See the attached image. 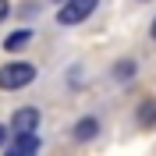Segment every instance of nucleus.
<instances>
[{
    "label": "nucleus",
    "instance_id": "1",
    "mask_svg": "<svg viewBox=\"0 0 156 156\" xmlns=\"http://www.w3.org/2000/svg\"><path fill=\"white\" fill-rule=\"evenodd\" d=\"M36 78V68L32 64H25V60H11V64H4L0 68V89H25Z\"/></svg>",
    "mask_w": 156,
    "mask_h": 156
},
{
    "label": "nucleus",
    "instance_id": "2",
    "mask_svg": "<svg viewBox=\"0 0 156 156\" xmlns=\"http://www.w3.org/2000/svg\"><path fill=\"white\" fill-rule=\"evenodd\" d=\"M96 4H99V0H68V4L60 7L57 21H60V25H82V21L96 11Z\"/></svg>",
    "mask_w": 156,
    "mask_h": 156
},
{
    "label": "nucleus",
    "instance_id": "3",
    "mask_svg": "<svg viewBox=\"0 0 156 156\" xmlns=\"http://www.w3.org/2000/svg\"><path fill=\"white\" fill-rule=\"evenodd\" d=\"M36 128H39V110L36 107L14 110V117H11V131H14V135H21V131H36Z\"/></svg>",
    "mask_w": 156,
    "mask_h": 156
},
{
    "label": "nucleus",
    "instance_id": "4",
    "mask_svg": "<svg viewBox=\"0 0 156 156\" xmlns=\"http://www.w3.org/2000/svg\"><path fill=\"white\" fill-rule=\"evenodd\" d=\"M11 153H14V156H25V153H39V138H36V131H21V135L14 138Z\"/></svg>",
    "mask_w": 156,
    "mask_h": 156
},
{
    "label": "nucleus",
    "instance_id": "5",
    "mask_svg": "<svg viewBox=\"0 0 156 156\" xmlns=\"http://www.w3.org/2000/svg\"><path fill=\"white\" fill-rule=\"evenodd\" d=\"M96 131H99V121H96V117H82L71 135H75V142H89V138H96Z\"/></svg>",
    "mask_w": 156,
    "mask_h": 156
},
{
    "label": "nucleus",
    "instance_id": "6",
    "mask_svg": "<svg viewBox=\"0 0 156 156\" xmlns=\"http://www.w3.org/2000/svg\"><path fill=\"white\" fill-rule=\"evenodd\" d=\"M32 43V32L29 29H21V32H11L7 39H4V50H11V53H18V50H25Z\"/></svg>",
    "mask_w": 156,
    "mask_h": 156
},
{
    "label": "nucleus",
    "instance_id": "7",
    "mask_svg": "<svg viewBox=\"0 0 156 156\" xmlns=\"http://www.w3.org/2000/svg\"><path fill=\"white\" fill-rule=\"evenodd\" d=\"M153 121H156V99H146V103L138 107V124H142V128H149Z\"/></svg>",
    "mask_w": 156,
    "mask_h": 156
},
{
    "label": "nucleus",
    "instance_id": "8",
    "mask_svg": "<svg viewBox=\"0 0 156 156\" xmlns=\"http://www.w3.org/2000/svg\"><path fill=\"white\" fill-rule=\"evenodd\" d=\"M114 75H117V78H128V75H135V60H121V64L114 68Z\"/></svg>",
    "mask_w": 156,
    "mask_h": 156
},
{
    "label": "nucleus",
    "instance_id": "9",
    "mask_svg": "<svg viewBox=\"0 0 156 156\" xmlns=\"http://www.w3.org/2000/svg\"><path fill=\"white\" fill-rule=\"evenodd\" d=\"M7 14H11V4H7V0H0V21L7 18Z\"/></svg>",
    "mask_w": 156,
    "mask_h": 156
},
{
    "label": "nucleus",
    "instance_id": "10",
    "mask_svg": "<svg viewBox=\"0 0 156 156\" xmlns=\"http://www.w3.org/2000/svg\"><path fill=\"white\" fill-rule=\"evenodd\" d=\"M149 32H153V39H156V18H153V25H149Z\"/></svg>",
    "mask_w": 156,
    "mask_h": 156
},
{
    "label": "nucleus",
    "instance_id": "11",
    "mask_svg": "<svg viewBox=\"0 0 156 156\" xmlns=\"http://www.w3.org/2000/svg\"><path fill=\"white\" fill-rule=\"evenodd\" d=\"M0 146H4V128H0Z\"/></svg>",
    "mask_w": 156,
    "mask_h": 156
}]
</instances>
